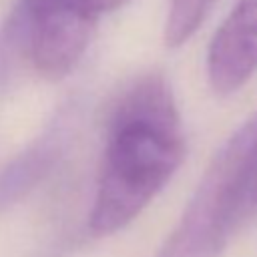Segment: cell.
<instances>
[{"mask_svg":"<svg viewBox=\"0 0 257 257\" xmlns=\"http://www.w3.org/2000/svg\"><path fill=\"white\" fill-rule=\"evenodd\" d=\"M185 159L179 108L165 76L151 72L114 100L88 227L104 237L133 223Z\"/></svg>","mask_w":257,"mask_h":257,"instance_id":"obj_1","label":"cell"},{"mask_svg":"<svg viewBox=\"0 0 257 257\" xmlns=\"http://www.w3.org/2000/svg\"><path fill=\"white\" fill-rule=\"evenodd\" d=\"M257 211V112L215 153L157 257H219Z\"/></svg>","mask_w":257,"mask_h":257,"instance_id":"obj_2","label":"cell"},{"mask_svg":"<svg viewBox=\"0 0 257 257\" xmlns=\"http://www.w3.org/2000/svg\"><path fill=\"white\" fill-rule=\"evenodd\" d=\"M96 20L46 0H18L6 36L30 66L48 80L64 78L84 56Z\"/></svg>","mask_w":257,"mask_h":257,"instance_id":"obj_3","label":"cell"},{"mask_svg":"<svg viewBox=\"0 0 257 257\" xmlns=\"http://www.w3.org/2000/svg\"><path fill=\"white\" fill-rule=\"evenodd\" d=\"M257 72V0H239L213 34L207 50L211 88L233 94Z\"/></svg>","mask_w":257,"mask_h":257,"instance_id":"obj_4","label":"cell"},{"mask_svg":"<svg viewBox=\"0 0 257 257\" xmlns=\"http://www.w3.org/2000/svg\"><path fill=\"white\" fill-rule=\"evenodd\" d=\"M215 4L217 0H171L163 28L165 44L171 48L185 44L211 14Z\"/></svg>","mask_w":257,"mask_h":257,"instance_id":"obj_5","label":"cell"},{"mask_svg":"<svg viewBox=\"0 0 257 257\" xmlns=\"http://www.w3.org/2000/svg\"><path fill=\"white\" fill-rule=\"evenodd\" d=\"M46 2H52V4H58L62 8H68L76 14H82L86 18H92L98 22L100 14H106L131 0H46Z\"/></svg>","mask_w":257,"mask_h":257,"instance_id":"obj_6","label":"cell"}]
</instances>
